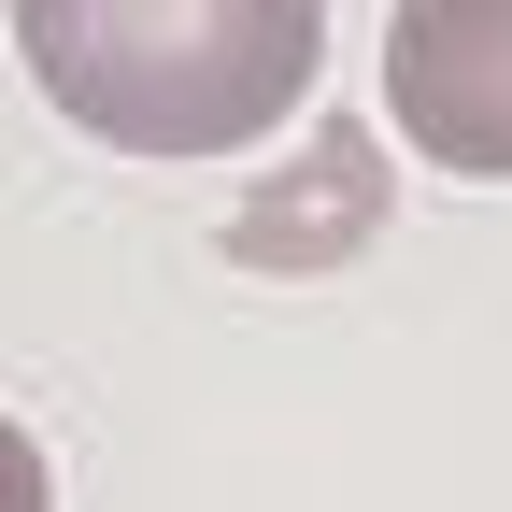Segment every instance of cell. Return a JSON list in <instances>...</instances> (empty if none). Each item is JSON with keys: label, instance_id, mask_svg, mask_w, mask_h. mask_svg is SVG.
Wrapping results in <instances>:
<instances>
[{"label": "cell", "instance_id": "obj_1", "mask_svg": "<svg viewBox=\"0 0 512 512\" xmlns=\"http://www.w3.org/2000/svg\"><path fill=\"white\" fill-rule=\"evenodd\" d=\"M43 100L128 157H228L299 114L328 15L313 0H15Z\"/></svg>", "mask_w": 512, "mask_h": 512}, {"label": "cell", "instance_id": "obj_2", "mask_svg": "<svg viewBox=\"0 0 512 512\" xmlns=\"http://www.w3.org/2000/svg\"><path fill=\"white\" fill-rule=\"evenodd\" d=\"M384 114L413 157L512 185V0H399L384 15Z\"/></svg>", "mask_w": 512, "mask_h": 512}, {"label": "cell", "instance_id": "obj_3", "mask_svg": "<svg viewBox=\"0 0 512 512\" xmlns=\"http://www.w3.org/2000/svg\"><path fill=\"white\" fill-rule=\"evenodd\" d=\"M384 200H399V185H384L370 114H342V128H313V143L228 214V256L242 271H342V256L384 242Z\"/></svg>", "mask_w": 512, "mask_h": 512}, {"label": "cell", "instance_id": "obj_4", "mask_svg": "<svg viewBox=\"0 0 512 512\" xmlns=\"http://www.w3.org/2000/svg\"><path fill=\"white\" fill-rule=\"evenodd\" d=\"M0 512H57V484H43V441L0 413Z\"/></svg>", "mask_w": 512, "mask_h": 512}]
</instances>
